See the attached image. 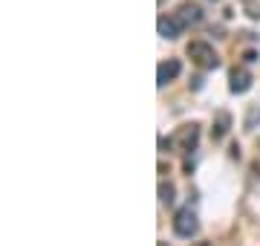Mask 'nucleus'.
Instances as JSON below:
<instances>
[{"label": "nucleus", "mask_w": 260, "mask_h": 246, "mask_svg": "<svg viewBox=\"0 0 260 246\" xmlns=\"http://www.w3.org/2000/svg\"><path fill=\"white\" fill-rule=\"evenodd\" d=\"M243 9H246V15H249L251 20H260V3L257 0H243Z\"/></svg>", "instance_id": "9d476101"}, {"label": "nucleus", "mask_w": 260, "mask_h": 246, "mask_svg": "<svg viewBox=\"0 0 260 246\" xmlns=\"http://www.w3.org/2000/svg\"><path fill=\"white\" fill-rule=\"evenodd\" d=\"M185 52H188V58H191L197 67H203V70H217V67H220V55H217L214 47L205 44V41H191Z\"/></svg>", "instance_id": "f257e3e1"}, {"label": "nucleus", "mask_w": 260, "mask_h": 246, "mask_svg": "<svg viewBox=\"0 0 260 246\" xmlns=\"http://www.w3.org/2000/svg\"><path fill=\"white\" fill-rule=\"evenodd\" d=\"M159 3H162V0H159Z\"/></svg>", "instance_id": "ddd939ff"}, {"label": "nucleus", "mask_w": 260, "mask_h": 246, "mask_svg": "<svg viewBox=\"0 0 260 246\" xmlns=\"http://www.w3.org/2000/svg\"><path fill=\"white\" fill-rule=\"evenodd\" d=\"M197 142H200V125H182L177 131V136H174V145H177L179 151H194Z\"/></svg>", "instance_id": "7ed1b4c3"}, {"label": "nucleus", "mask_w": 260, "mask_h": 246, "mask_svg": "<svg viewBox=\"0 0 260 246\" xmlns=\"http://www.w3.org/2000/svg\"><path fill=\"white\" fill-rule=\"evenodd\" d=\"M177 18L182 20L185 26H197V23H203V9L188 0V3H182V6L177 9Z\"/></svg>", "instance_id": "0eeeda50"}, {"label": "nucleus", "mask_w": 260, "mask_h": 246, "mask_svg": "<svg viewBox=\"0 0 260 246\" xmlns=\"http://www.w3.org/2000/svg\"><path fill=\"white\" fill-rule=\"evenodd\" d=\"M229 128H232V113H225V110H220V113H217V119H214L211 139H214V142H220V139H225V133H229Z\"/></svg>", "instance_id": "6e6552de"}, {"label": "nucleus", "mask_w": 260, "mask_h": 246, "mask_svg": "<svg viewBox=\"0 0 260 246\" xmlns=\"http://www.w3.org/2000/svg\"><path fill=\"white\" fill-rule=\"evenodd\" d=\"M179 70H182V64H179L177 58H168V61H162V64L156 67V87L171 84V81L179 76Z\"/></svg>", "instance_id": "423d86ee"}, {"label": "nucleus", "mask_w": 260, "mask_h": 246, "mask_svg": "<svg viewBox=\"0 0 260 246\" xmlns=\"http://www.w3.org/2000/svg\"><path fill=\"white\" fill-rule=\"evenodd\" d=\"M156 29H159V35L168 41H177L179 35H182V29H185V23L174 15V18H168V15H162V18L156 20Z\"/></svg>", "instance_id": "39448f33"}, {"label": "nucleus", "mask_w": 260, "mask_h": 246, "mask_svg": "<svg viewBox=\"0 0 260 246\" xmlns=\"http://www.w3.org/2000/svg\"><path fill=\"white\" fill-rule=\"evenodd\" d=\"M251 73L249 70H243V67H234L232 70V76H229V90H232L234 96H243V93H249L251 90Z\"/></svg>", "instance_id": "20e7f679"}, {"label": "nucleus", "mask_w": 260, "mask_h": 246, "mask_svg": "<svg viewBox=\"0 0 260 246\" xmlns=\"http://www.w3.org/2000/svg\"><path fill=\"white\" fill-rule=\"evenodd\" d=\"M197 229H200V220H197V211L191 206L188 208H179L174 214V235L179 237H194Z\"/></svg>", "instance_id": "f03ea898"}, {"label": "nucleus", "mask_w": 260, "mask_h": 246, "mask_svg": "<svg viewBox=\"0 0 260 246\" xmlns=\"http://www.w3.org/2000/svg\"><path fill=\"white\" fill-rule=\"evenodd\" d=\"M243 58H246V61H249V64H251V61H257V52H251V49H249V52H246V55H243Z\"/></svg>", "instance_id": "f8f14e48"}, {"label": "nucleus", "mask_w": 260, "mask_h": 246, "mask_svg": "<svg viewBox=\"0 0 260 246\" xmlns=\"http://www.w3.org/2000/svg\"><path fill=\"white\" fill-rule=\"evenodd\" d=\"M257 119H260V107H254V110H251V113H249V122H246V128H249V131H251V128H254V122H257Z\"/></svg>", "instance_id": "9b49d317"}, {"label": "nucleus", "mask_w": 260, "mask_h": 246, "mask_svg": "<svg viewBox=\"0 0 260 246\" xmlns=\"http://www.w3.org/2000/svg\"><path fill=\"white\" fill-rule=\"evenodd\" d=\"M159 200H162L165 206L174 203V186H171V182H159Z\"/></svg>", "instance_id": "1a4fd4ad"}]
</instances>
